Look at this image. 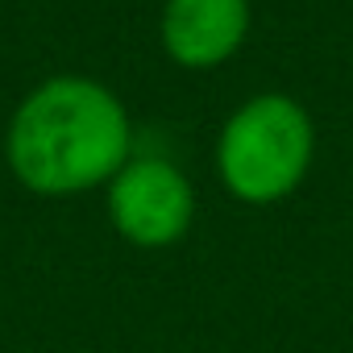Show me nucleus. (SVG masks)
Returning a JSON list of instances; mask_svg holds the SVG:
<instances>
[{
	"instance_id": "obj_1",
	"label": "nucleus",
	"mask_w": 353,
	"mask_h": 353,
	"mask_svg": "<svg viewBox=\"0 0 353 353\" xmlns=\"http://www.w3.org/2000/svg\"><path fill=\"white\" fill-rule=\"evenodd\" d=\"M129 121L121 100L92 79H50L13 117L9 162L42 196L96 188L125 166Z\"/></svg>"
},
{
	"instance_id": "obj_2",
	"label": "nucleus",
	"mask_w": 353,
	"mask_h": 353,
	"mask_svg": "<svg viewBox=\"0 0 353 353\" xmlns=\"http://www.w3.org/2000/svg\"><path fill=\"white\" fill-rule=\"evenodd\" d=\"M216 162L237 200H283L312 162V121L287 96H258L225 125Z\"/></svg>"
},
{
	"instance_id": "obj_3",
	"label": "nucleus",
	"mask_w": 353,
	"mask_h": 353,
	"mask_svg": "<svg viewBox=\"0 0 353 353\" xmlns=\"http://www.w3.org/2000/svg\"><path fill=\"white\" fill-rule=\"evenodd\" d=\"M192 208L196 200L188 179L162 158L125 162L108 179V216L133 245L158 250L179 241L192 225Z\"/></svg>"
},
{
	"instance_id": "obj_4",
	"label": "nucleus",
	"mask_w": 353,
	"mask_h": 353,
	"mask_svg": "<svg viewBox=\"0 0 353 353\" xmlns=\"http://www.w3.org/2000/svg\"><path fill=\"white\" fill-rule=\"evenodd\" d=\"M250 30L245 0H170L162 13V42L183 67H212L229 59Z\"/></svg>"
}]
</instances>
